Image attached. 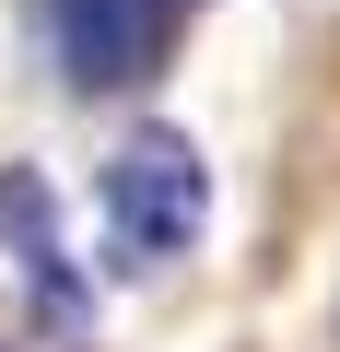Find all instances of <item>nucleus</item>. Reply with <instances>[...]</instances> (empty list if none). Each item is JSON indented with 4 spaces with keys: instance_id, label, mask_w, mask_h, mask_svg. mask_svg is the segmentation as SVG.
<instances>
[{
    "instance_id": "3",
    "label": "nucleus",
    "mask_w": 340,
    "mask_h": 352,
    "mask_svg": "<svg viewBox=\"0 0 340 352\" xmlns=\"http://www.w3.org/2000/svg\"><path fill=\"white\" fill-rule=\"evenodd\" d=\"M0 235H12V258H24V282H36V317H47L59 340H82V329H94V294H82V270H71V247H59V223H47V188H36V176H0Z\"/></svg>"
},
{
    "instance_id": "1",
    "label": "nucleus",
    "mask_w": 340,
    "mask_h": 352,
    "mask_svg": "<svg viewBox=\"0 0 340 352\" xmlns=\"http://www.w3.org/2000/svg\"><path fill=\"white\" fill-rule=\"evenodd\" d=\"M212 223V176H200V141L188 129H129L106 153V258L117 270H164L188 258Z\"/></svg>"
},
{
    "instance_id": "2",
    "label": "nucleus",
    "mask_w": 340,
    "mask_h": 352,
    "mask_svg": "<svg viewBox=\"0 0 340 352\" xmlns=\"http://www.w3.org/2000/svg\"><path fill=\"white\" fill-rule=\"evenodd\" d=\"M188 0H36V36L59 59L71 94H129L164 71V47H177Z\"/></svg>"
}]
</instances>
